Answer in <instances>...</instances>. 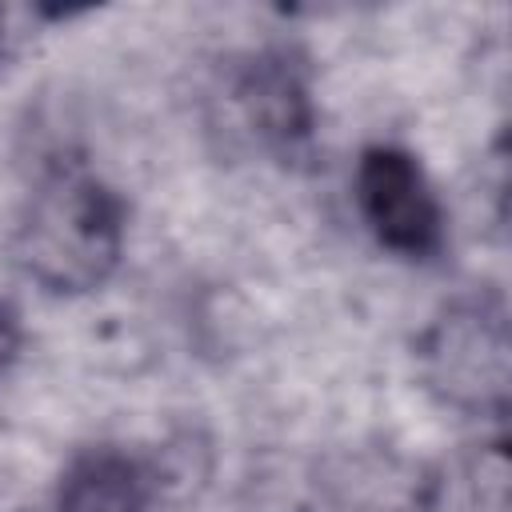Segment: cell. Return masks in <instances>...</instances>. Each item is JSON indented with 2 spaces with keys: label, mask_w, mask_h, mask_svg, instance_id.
<instances>
[{
  "label": "cell",
  "mask_w": 512,
  "mask_h": 512,
  "mask_svg": "<svg viewBox=\"0 0 512 512\" xmlns=\"http://www.w3.org/2000/svg\"><path fill=\"white\" fill-rule=\"evenodd\" d=\"M128 236V208L112 184L80 164L52 168L28 196L12 252L28 280L52 296H84L100 288Z\"/></svg>",
  "instance_id": "cell-1"
},
{
  "label": "cell",
  "mask_w": 512,
  "mask_h": 512,
  "mask_svg": "<svg viewBox=\"0 0 512 512\" xmlns=\"http://www.w3.org/2000/svg\"><path fill=\"white\" fill-rule=\"evenodd\" d=\"M424 380L452 408L504 412L508 400V324L500 300L452 304L420 340Z\"/></svg>",
  "instance_id": "cell-2"
},
{
  "label": "cell",
  "mask_w": 512,
  "mask_h": 512,
  "mask_svg": "<svg viewBox=\"0 0 512 512\" xmlns=\"http://www.w3.org/2000/svg\"><path fill=\"white\" fill-rule=\"evenodd\" d=\"M356 204L368 232L404 260L444 248V208L420 160L396 144H368L356 164Z\"/></svg>",
  "instance_id": "cell-3"
},
{
  "label": "cell",
  "mask_w": 512,
  "mask_h": 512,
  "mask_svg": "<svg viewBox=\"0 0 512 512\" xmlns=\"http://www.w3.org/2000/svg\"><path fill=\"white\" fill-rule=\"evenodd\" d=\"M232 100L252 140L276 156H296L312 140V92L300 60L284 48L256 52L232 80Z\"/></svg>",
  "instance_id": "cell-4"
},
{
  "label": "cell",
  "mask_w": 512,
  "mask_h": 512,
  "mask_svg": "<svg viewBox=\"0 0 512 512\" xmlns=\"http://www.w3.org/2000/svg\"><path fill=\"white\" fill-rule=\"evenodd\" d=\"M156 500V472L144 456L96 444L68 460L56 480L52 512H148Z\"/></svg>",
  "instance_id": "cell-5"
},
{
  "label": "cell",
  "mask_w": 512,
  "mask_h": 512,
  "mask_svg": "<svg viewBox=\"0 0 512 512\" xmlns=\"http://www.w3.org/2000/svg\"><path fill=\"white\" fill-rule=\"evenodd\" d=\"M16 352H20V320H16V312L0 300V372L16 360Z\"/></svg>",
  "instance_id": "cell-6"
}]
</instances>
